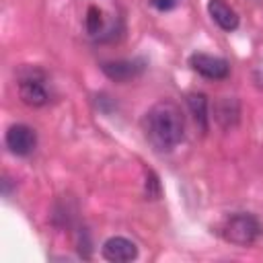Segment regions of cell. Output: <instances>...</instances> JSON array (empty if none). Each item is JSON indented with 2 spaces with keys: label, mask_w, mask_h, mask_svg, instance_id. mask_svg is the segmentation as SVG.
Returning <instances> with one entry per match:
<instances>
[{
  "label": "cell",
  "mask_w": 263,
  "mask_h": 263,
  "mask_svg": "<svg viewBox=\"0 0 263 263\" xmlns=\"http://www.w3.org/2000/svg\"><path fill=\"white\" fill-rule=\"evenodd\" d=\"M142 132L156 152H171L181 144L185 136V119L181 107L171 99L154 103L142 117Z\"/></svg>",
  "instance_id": "obj_1"
},
{
  "label": "cell",
  "mask_w": 263,
  "mask_h": 263,
  "mask_svg": "<svg viewBox=\"0 0 263 263\" xmlns=\"http://www.w3.org/2000/svg\"><path fill=\"white\" fill-rule=\"evenodd\" d=\"M222 236L224 240H228L230 245L236 247H249L253 245L259 234H261V224L253 214L247 212H236L232 216H228L222 224Z\"/></svg>",
  "instance_id": "obj_2"
},
{
  "label": "cell",
  "mask_w": 263,
  "mask_h": 263,
  "mask_svg": "<svg viewBox=\"0 0 263 263\" xmlns=\"http://www.w3.org/2000/svg\"><path fill=\"white\" fill-rule=\"evenodd\" d=\"M4 142H6V148L16 154V156H29L35 146H37V134L33 127L25 125V123H14L6 129V136H4Z\"/></svg>",
  "instance_id": "obj_3"
},
{
  "label": "cell",
  "mask_w": 263,
  "mask_h": 263,
  "mask_svg": "<svg viewBox=\"0 0 263 263\" xmlns=\"http://www.w3.org/2000/svg\"><path fill=\"white\" fill-rule=\"evenodd\" d=\"M189 66L208 80H222L230 72V64L224 58H216L210 53H193L189 55Z\"/></svg>",
  "instance_id": "obj_4"
},
{
  "label": "cell",
  "mask_w": 263,
  "mask_h": 263,
  "mask_svg": "<svg viewBox=\"0 0 263 263\" xmlns=\"http://www.w3.org/2000/svg\"><path fill=\"white\" fill-rule=\"evenodd\" d=\"M18 97L27 107H43L49 101L45 82L37 74H27L18 80Z\"/></svg>",
  "instance_id": "obj_5"
},
{
  "label": "cell",
  "mask_w": 263,
  "mask_h": 263,
  "mask_svg": "<svg viewBox=\"0 0 263 263\" xmlns=\"http://www.w3.org/2000/svg\"><path fill=\"white\" fill-rule=\"evenodd\" d=\"M101 70L105 72L107 78L115 80V82H127L132 78H138L144 70H146V62L142 58H134V60H113V62H105L101 66Z\"/></svg>",
  "instance_id": "obj_6"
},
{
  "label": "cell",
  "mask_w": 263,
  "mask_h": 263,
  "mask_svg": "<svg viewBox=\"0 0 263 263\" xmlns=\"http://www.w3.org/2000/svg\"><path fill=\"white\" fill-rule=\"evenodd\" d=\"M101 255L111 263H127L138 257V247L125 236H111L103 242Z\"/></svg>",
  "instance_id": "obj_7"
},
{
  "label": "cell",
  "mask_w": 263,
  "mask_h": 263,
  "mask_svg": "<svg viewBox=\"0 0 263 263\" xmlns=\"http://www.w3.org/2000/svg\"><path fill=\"white\" fill-rule=\"evenodd\" d=\"M208 12L212 16V21L226 33L238 29V14L236 10L224 2V0H208Z\"/></svg>",
  "instance_id": "obj_8"
},
{
  "label": "cell",
  "mask_w": 263,
  "mask_h": 263,
  "mask_svg": "<svg viewBox=\"0 0 263 263\" xmlns=\"http://www.w3.org/2000/svg\"><path fill=\"white\" fill-rule=\"evenodd\" d=\"M238 115H240V109H238V101L236 99H220L214 107V119L222 125V127H232L236 125L238 121Z\"/></svg>",
  "instance_id": "obj_9"
},
{
  "label": "cell",
  "mask_w": 263,
  "mask_h": 263,
  "mask_svg": "<svg viewBox=\"0 0 263 263\" xmlns=\"http://www.w3.org/2000/svg\"><path fill=\"white\" fill-rule=\"evenodd\" d=\"M187 105H189V111H191L195 123L205 132V129H208V121H210L208 97H205L203 92H189V95H187Z\"/></svg>",
  "instance_id": "obj_10"
},
{
  "label": "cell",
  "mask_w": 263,
  "mask_h": 263,
  "mask_svg": "<svg viewBox=\"0 0 263 263\" xmlns=\"http://www.w3.org/2000/svg\"><path fill=\"white\" fill-rule=\"evenodd\" d=\"M84 23H86V31L90 35L101 33V29H103V12H101V8L99 6H88Z\"/></svg>",
  "instance_id": "obj_11"
},
{
  "label": "cell",
  "mask_w": 263,
  "mask_h": 263,
  "mask_svg": "<svg viewBox=\"0 0 263 263\" xmlns=\"http://www.w3.org/2000/svg\"><path fill=\"white\" fill-rule=\"evenodd\" d=\"M179 2H181V0H150V4H152L156 10H160V12H166V10L177 8Z\"/></svg>",
  "instance_id": "obj_12"
},
{
  "label": "cell",
  "mask_w": 263,
  "mask_h": 263,
  "mask_svg": "<svg viewBox=\"0 0 263 263\" xmlns=\"http://www.w3.org/2000/svg\"><path fill=\"white\" fill-rule=\"evenodd\" d=\"M150 189H154V195L158 197L160 187H158V179L154 173H148V177H146V195H150Z\"/></svg>",
  "instance_id": "obj_13"
},
{
  "label": "cell",
  "mask_w": 263,
  "mask_h": 263,
  "mask_svg": "<svg viewBox=\"0 0 263 263\" xmlns=\"http://www.w3.org/2000/svg\"><path fill=\"white\" fill-rule=\"evenodd\" d=\"M255 80H257V84H259V86L263 88V68H261V70H259V72L255 74Z\"/></svg>",
  "instance_id": "obj_14"
}]
</instances>
